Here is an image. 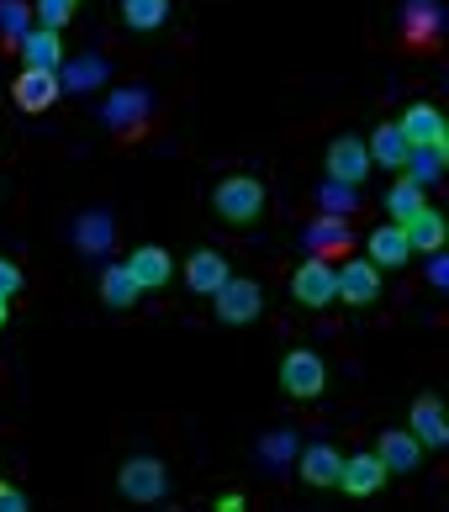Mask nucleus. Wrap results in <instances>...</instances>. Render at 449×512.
Segmentation results:
<instances>
[{"mask_svg": "<svg viewBox=\"0 0 449 512\" xmlns=\"http://www.w3.org/2000/svg\"><path fill=\"white\" fill-rule=\"evenodd\" d=\"M101 122L117 143H143L148 127H154V96L143 85H122L101 101Z\"/></svg>", "mask_w": 449, "mask_h": 512, "instance_id": "obj_1", "label": "nucleus"}, {"mask_svg": "<svg viewBox=\"0 0 449 512\" xmlns=\"http://www.w3.org/2000/svg\"><path fill=\"white\" fill-rule=\"evenodd\" d=\"M397 43L418 59H434L444 48V11L439 0H402V16H397Z\"/></svg>", "mask_w": 449, "mask_h": 512, "instance_id": "obj_2", "label": "nucleus"}, {"mask_svg": "<svg viewBox=\"0 0 449 512\" xmlns=\"http://www.w3.org/2000/svg\"><path fill=\"white\" fill-rule=\"evenodd\" d=\"M212 206L228 227H249L259 212H265V185H259L254 175H228L212 191Z\"/></svg>", "mask_w": 449, "mask_h": 512, "instance_id": "obj_3", "label": "nucleus"}, {"mask_svg": "<svg viewBox=\"0 0 449 512\" xmlns=\"http://www.w3.org/2000/svg\"><path fill=\"white\" fill-rule=\"evenodd\" d=\"M212 307H217V322L243 328V322H254L259 312H265V291H259V280H249V275H228L212 291Z\"/></svg>", "mask_w": 449, "mask_h": 512, "instance_id": "obj_4", "label": "nucleus"}, {"mask_svg": "<svg viewBox=\"0 0 449 512\" xmlns=\"http://www.w3.org/2000/svg\"><path fill=\"white\" fill-rule=\"evenodd\" d=\"M291 296L302 301V307H333L339 301V270H333V259H302L291 275Z\"/></svg>", "mask_w": 449, "mask_h": 512, "instance_id": "obj_5", "label": "nucleus"}, {"mask_svg": "<svg viewBox=\"0 0 449 512\" xmlns=\"http://www.w3.org/2000/svg\"><path fill=\"white\" fill-rule=\"evenodd\" d=\"M280 386H286V396H296V402H312V396H323V386H328L323 354L291 349L286 359H280Z\"/></svg>", "mask_w": 449, "mask_h": 512, "instance_id": "obj_6", "label": "nucleus"}, {"mask_svg": "<svg viewBox=\"0 0 449 512\" xmlns=\"http://www.w3.org/2000/svg\"><path fill=\"white\" fill-rule=\"evenodd\" d=\"M117 491L127 502H159L170 491V470H164L154 454H133L122 470H117Z\"/></svg>", "mask_w": 449, "mask_h": 512, "instance_id": "obj_7", "label": "nucleus"}, {"mask_svg": "<svg viewBox=\"0 0 449 512\" xmlns=\"http://www.w3.org/2000/svg\"><path fill=\"white\" fill-rule=\"evenodd\" d=\"M64 96V85H59V69H22L16 74V85H11V101L22 106V111H48V106H59Z\"/></svg>", "mask_w": 449, "mask_h": 512, "instance_id": "obj_8", "label": "nucleus"}, {"mask_svg": "<svg viewBox=\"0 0 449 512\" xmlns=\"http://www.w3.org/2000/svg\"><path fill=\"white\" fill-rule=\"evenodd\" d=\"M307 254H317V259H344V254H354L349 217H328V212H317V217L307 222Z\"/></svg>", "mask_w": 449, "mask_h": 512, "instance_id": "obj_9", "label": "nucleus"}, {"mask_svg": "<svg viewBox=\"0 0 449 512\" xmlns=\"http://www.w3.org/2000/svg\"><path fill=\"white\" fill-rule=\"evenodd\" d=\"M397 127H402L407 148H439V143H449V122H444V111H439V106H428V101L407 106Z\"/></svg>", "mask_w": 449, "mask_h": 512, "instance_id": "obj_10", "label": "nucleus"}, {"mask_svg": "<svg viewBox=\"0 0 449 512\" xmlns=\"http://www.w3.org/2000/svg\"><path fill=\"white\" fill-rule=\"evenodd\" d=\"M339 301L349 307H376L381 301V270L370 259H344L339 264Z\"/></svg>", "mask_w": 449, "mask_h": 512, "instance_id": "obj_11", "label": "nucleus"}, {"mask_svg": "<svg viewBox=\"0 0 449 512\" xmlns=\"http://www.w3.org/2000/svg\"><path fill=\"white\" fill-rule=\"evenodd\" d=\"M365 175H370V148H365V138H333L328 143V180H344V185H365Z\"/></svg>", "mask_w": 449, "mask_h": 512, "instance_id": "obj_12", "label": "nucleus"}, {"mask_svg": "<svg viewBox=\"0 0 449 512\" xmlns=\"http://www.w3.org/2000/svg\"><path fill=\"white\" fill-rule=\"evenodd\" d=\"M407 433H413L423 449H444L449 444V423H444V402H439V396H418L413 412H407Z\"/></svg>", "mask_w": 449, "mask_h": 512, "instance_id": "obj_13", "label": "nucleus"}, {"mask_svg": "<svg viewBox=\"0 0 449 512\" xmlns=\"http://www.w3.org/2000/svg\"><path fill=\"white\" fill-rule=\"evenodd\" d=\"M376 454H381L386 476H413V470L423 465V444H418L407 428H386L381 444H376Z\"/></svg>", "mask_w": 449, "mask_h": 512, "instance_id": "obj_14", "label": "nucleus"}, {"mask_svg": "<svg viewBox=\"0 0 449 512\" xmlns=\"http://www.w3.org/2000/svg\"><path fill=\"white\" fill-rule=\"evenodd\" d=\"M127 275L138 280V291H159V286H170L175 259H170V249H159V243H143V249H133V259H127Z\"/></svg>", "mask_w": 449, "mask_h": 512, "instance_id": "obj_15", "label": "nucleus"}, {"mask_svg": "<svg viewBox=\"0 0 449 512\" xmlns=\"http://www.w3.org/2000/svg\"><path fill=\"white\" fill-rule=\"evenodd\" d=\"M16 53H22V69H59L64 64V37L53 27H27Z\"/></svg>", "mask_w": 449, "mask_h": 512, "instance_id": "obj_16", "label": "nucleus"}, {"mask_svg": "<svg viewBox=\"0 0 449 512\" xmlns=\"http://www.w3.org/2000/svg\"><path fill=\"white\" fill-rule=\"evenodd\" d=\"M365 249H370V264H376V270H397V264L413 259V243H407L402 222H386V227H376V233L365 238Z\"/></svg>", "mask_w": 449, "mask_h": 512, "instance_id": "obj_17", "label": "nucleus"}, {"mask_svg": "<svg viewBox=\"0 0 449 512\" xmlns=\"http://www.w3.org/2000/svg\"><path fill=\"white\" fill-rule=\"evenodd\" d=\"M339 486L349 491V497H376V491L386 486V465H381V454H354V460H344Z\"/></svg>", "mask_w": 449, "mask_h": 512, "instance_id": "obj_18", "label": "nucleus"}, {"mask_svg": "<svg viewBox=\"0 0 449 512\" xmlns=\"http://www.w3.org/2000/svg\"><path fill=\"white\" fill-rule=\"evenodd\" d=\"M228 275H233V270H228V259L212 254V249H196L191 259H185V286H191L196 296H212Z\"/></svg>", "mask_w": 449, "mask_h": 512, "instance_id": "obj_19", "label": "nucleus"}, {"mask_svg": "<svg viewBox=\"0 0 449 512\" xmlns=\"http://www.w3.org/2000/svg\"><path fill=\"white\" fill-rule=\"evenodd\" d=\"M302 481L307 486H339V470H344V454L333 449V444H307L302 449Z\"/></svg>", "mask_w": 449, "mask_h": 512, "instance_id": "obj_20", "label": "nucleus"}, {"mask_svg": "<svg viewBox=\"0 0 449 512\" xmlns=\"http://www.w3.org/2000/svg\"><path fill=\"white\" fill-rule=\"evenodd\" d=\"M402 233H407V243H413V254H434V249H444V217L434 212V206H423V212H413L402 222Z\"/></svg>", "mask_w": 449, "mask_h": 512, "instance_id": "obj_21", "label": "nucleus"}, {"mask_svg": "<svg viewBox=\"0 0 449 512\" xmlns=\"http://www.w3.org/2000/svg\"><path fill=\"white\" fill-rule=\"evenodd\" d=\"M370 164H381V169H402L407 164V138H402V127L397 122H381L376 132H370Z\"/></svg>", "mask_w": 449, "mask_h": 512, "instance_id": "obj_22", "label": "nucleus"}, {"mask_svg": "<svg viewBox=\"0 0 449 512\" xmlns=\"http://www.w3.org/2000/svg\"><path fill=\"white\" fill-rule=\"evenodd\" d=\"M444 159H449V143H439V148H407L402 175L413 185H439L444 180Z\"/></svg>", "mask_w": 449, "mask_h": 512, "instance_id": "obj_23", "label": "nucleus"}, {"mask_svg": "<svg viewBox=\"0 0 449 512\" xmlns=\"http://www.w3.org/2000/svg\"><path fill=\"white\" fill-rule=\"evenodd\" d=\"M64 74H59V85H69V90H96V85H106L111 80V69H106V59H96V53H80V59H69V64H59Z\"/></svg>", "mask_w": 449, "mask_h": 512, "instance_id": "obj_24", "label": "nucleus"}, {"mask_svg": "<svg viewBox=\"0 0 449 512\" xmlns=\"http://www.w3.org/2000/svg\"><path fill=\"white\" fill-rule=\"evenodd\" d=\"M138 296L143 291H138V280L127 275V264H106V270H101V301H106V307L111 312H127Z\"/></svg>", "mask_w": 449, "mask_h": 512, "instance_id": "obj_25", "label": "nucleus"}, {"mask_svg": "<svg viewBox=\"0 0 449 512\" xmlns=\"http://www.w3.org/2000/svg\"><path fill=\"white\" fill-rule=\"evenodd\" d=\"M27 27H32V0H0V48L16 53Z\"/></svg>", "mask_w": 449, "mask_h": 512, "instance_id": "obj_26", "label": "nucleus"}, {"mask_svg": "<svg viewBox=\"0 0 449 512\" xmlns=\"http://www.w3.org/2000/svg\"><path fill=\"white\" fill-rule=\"evenodd\" d=\"M74 238H80V249L106 254L111 243H117V222H111L106 212H85V217H80V227H74Z\"/></svg>", "mask_w": 449, "mask_h": 512, "instance_id": "obj_27", "label": "nucleus"}, {"mask_svg": "<svg viewBox=\"0 0 449 512\" xmlns=\"http://www.w3.org/2000/svg\"><path fill=\"white\" fill-rule=\"evenodd\" d=\"M122 22L133 32H154L170 22V0H122Z\"/></svg>", "mask_w": 449, "mask_h": 512, "instance_id": "obj_28", "label": "nucleus"}, {"mask_svg": "<svg viewBox=\"0 0 449 512\" xmlns=\"http://www.w3.org/2000/svg\"><path fill=\"white\" fill-rule=\"evenodd\" d=\"M423 185H413V180H397V185H391V191H386V212H391V222H407V217H413V212H423Z\"/></svg>", "mask_w": 449, "mask_h": 512, "instance_id": "obj_29", "label": "nucleus"}, {"mask_svg": "<svg viewBox=\"0 0 449 512\" xmlns=\"http://www.w3.org/2000/svg\"><path fill=\"white\" fill-rule=\"evenodd\" d=\"M312 201L323 206L328 217H349L354 206H360V201H354V185H344V180H323V185L312 191Z\"/></svg>", "mask_w": 449, "mask_h": 512, "instance_id": "obj_30", "label": "nucleus"}, {"mask_svg": "<svg viewBox=\"0 0 449 512\" xmlns=\"http://www.w3.org/2000/svg\"><path fill=\"white\" fill-rule=\"evenodd\" d=\"M74 6H80V0H32V16H37V27L64 32L74 22Z\"/></svg>", "mask_w": 449, "mask_h": 512, "instance_id": "obj_31", "label": "nucleus"}, {"mask_svg": "<svg viewBox=\"0 0 449 512\" xmlns=\"http://www.w3.org/2000/svg\"><path fill=\"white\" fill-rule=\"evenodd\" d=\"M16 291H22V270H16V264L11 259H0V296H16Z\"/></svg>", "mask_w": 449, "mask_h": 512, "instance_id": "obj_32", "label": "nucleus"}, {"mask_svg": "<svg viewBox=\"0 0 449 512\" xmlns=\"http://www.w3.org/2000/svg\"><path fill=\"white\" fill-rule=\"evenodd\" d=\"M0 512H27V497L11 481H0Z\"/></svg>", "mask_w": 449, "mask_h": 512, "instance_id": "obj_33", "label": "nucleus"}, {"mask_svg": "<svg viewBox=\"0 0 449 512\" xmlns=\"http://www.w3.org/2000/svg\"><path fill=\"white\" fill-rule=\"evenodd\" d=\"M428 280H434V286H449V259L434 249V264H428Z\"/></svg>", "mask_w": 449, "mask_h": 512, "instance_id": "obj_34", "label": "nucleus"}, {"mask_svg": "<svg viewBox=\"0 0 449 512\" xmlns=\"http://www.w3.org/2000/svg\"><path fill=\"white\" fill-rule=\"evenodd\" d=\"M243 507H249V502H243V491H222V497H217V512H243Z\"/></svg>", "mask_w": 449, "mask_h": 512, "instance_id": "obj_35", "label": "nucleus"}, {"mask_svg": "<svg viewBox=\"0 0 449 512\" xmlns=\"http://www.w3.org/2000/svg\"><path fill=\"white\" fill-rule=\"evenodd\" d=\"M0 322H6V296H0Z\"/></svg>", "mask_w": 449, "mask_h": 512, "instance_id": "obj_36", "label": "nucleus"}]
</instances>
